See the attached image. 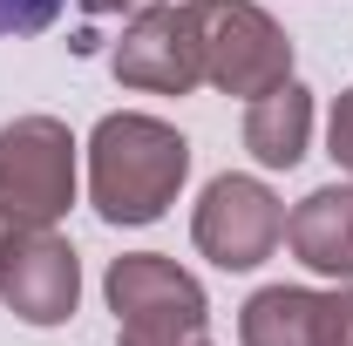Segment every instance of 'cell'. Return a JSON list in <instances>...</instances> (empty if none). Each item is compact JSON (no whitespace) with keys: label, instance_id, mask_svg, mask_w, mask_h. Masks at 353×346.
<instances>
[{"label":"cell","instance_id":"obj_1","mask_svg":"<svg viewBox=\"0 0 353 346\" xmlns=\"http://www.w3.org/2000/svg\"><path fill=\"white\" fill-rule=\"evenodd\" d=\"M190 176V143L157 116H102L88 136V204L109 224H157Z\"/></svg>","mask_w":353,"mask_h":346},{"label":"cell","instance_id":"obj_2","mask_svg":"<svg viewBox=\"0 0 353 346\" xmlns=\"http://www.w3.org/2000/svg\"><path fill=\"white\" fill-rule=\"evenodd\" d=\"M123 346H211L204 285L163 252H123L102 278Z\"/></svg>","mask_w":353,"mask_h":346},{"label":"cell","instance_id":"obj_3","mask_svg":"<svg viewBox=\"0 0 353 346\" xmlns=\"http://www.w3.org/2000/svg\"><path fill=\"white\" fill-rule=\"evenodd\" d=\"M197 48H204V82L224 95H265L292 75V41L259 0H183Z\"/></svg>","mask_w":353,"mask_h":346},{"label":"cell","instance_id":"obj_4","mask_svg":"<svg viewBox=\"0 0 353 346\" xmlns=\"http://www.w3.org/2000/svg\"><path fill=\"white\" fill-rule=\"evenodd\" d=\"M75 204V136L54 116H14L0 130V211L14 224H54Z\"/></svg>","mask_w":353,"mask_h":346},{"label":"cell","instance_id":"obj_5","mask_svg":"<svg viewBox=\"0 0 353 346\" xmlns=\"http://www.w3.org/2000/svg\"><path fill=\"white\" fill-rule=\"evenodd\" d=\"M82 299V258L54 224H0V305L28 326H61Z\"/></svg>","mask_w":353,"mask_h":346},{"label":"cell","instance_id":"obj_6","mask_svg":"<svg viewBox=\"0 0 353 346\" xmlns=\"http://www.w3.org/2000/svg\"><path fill=\"white\" fill-rule=\"evenodd\" d=\"M190 238L197 252L224 272H252L272 258V245L285 238V204L265 190L259 176H218L204 190V204L190 217Z\"/></svg>","mask_w":353,"mask_h":346},{"label":"cell","instance_id":"obj_7","mask_svg":"<svg viewBox=\"0 0 353 346\" xmlns=\"http://www.w3.org/2000/svg\"><path fill=\"white\" fill-rule=\"evenodd\" d=\"M109 68H116V82L150 88V95H190V88L204 82V48H197L190 14L183 7H143L130 28H123Z\"/></svg>","mask_w":353,"mask_h":346},{"label":"cell","instance_id":"obj_8","mask_svg":"<svg viewBox=\"0 0 353 346\" xmlns=\"http://www.w3.org/2000/svg\"><path fill=\"white\" fill-rule=\"evenodd\" d=\"M285 245L306 272L353 278V183H326L299 197V211L285 217Z\"/></svg>","mask_w":353,"mask_h":346},{"label":"cell","instance_id":"obj_9","mask_svg":"<svg viewBox=\"0 0 353 346\" xmlns=\"http://www.w3.org/2000/svg\"><path fill=\"white\" fill-rule=\"evenodd\" d=\"M306 136H312V95L292 75L279 88H265V95H252V109H245V150L259 156L265 170H292L306 156Z\"/></svg>","mask_w":353,"mask_h":346},{"label":"cell","instance_id":"obj_10","mask_svg":"<svg viewBox=\"0 0 353 346\" xmlns=\"http://www.w3.org/2000/svg\"><path fill=\"white\" fill-rule=\"evenodd\" d=\"M319 299L306 285H265L238 312V340L245 346H319Z\"/></svg>","mask_w":353,"mask_h":346},{"label":"cell","instance_id":"obj_11","mask_svg":"<svg viewBox=\"0 0 353 346\" xmlns=\"http://www.w3.org/2000/svg\"><path fill=\"white\" fill-rule=\"evenodd\" d=\"M68 0H0V34H41V28H54V14H61Z\"/></svg>","mask_w":353,"mask_h":346},{"label":"cell","instance_id":"obj_12","mask_svg":"<svg viewBox=\"0 0 353 346\" xmlns=\"http://www.w3.org/2000/svg\"><path fill=\"white\" fill-rule=\"evenodd\" d=\"M319 346H353V285L319 299Z\"/></svg>","mask_w":353,"mask_h":346},{"label":"cell","instance_id":"obj_13","mask_svg":"<svg viewBox=\"0 0 353 346\" xmlns=\"http://www.w3.org/2000/svg\"><path fill=\"white\" fill-rule=\"evenodd\" d=\"M326 150H333V163L353 170V88L333 102V123H326Z\"/></svg>","mask_w":353,"mask_h":346},{"label":"cell","instance_id":"obj_14","mask_svg":"<svg viewBox=\"0 0 353 346\" xmlns=\"http://www.w3.org/2000/svg\"><path fill=\"white\" fill-rule=\"evenodd\" d=\"M123 7H143V0H82V14H123Z\"/></svg>","mask_w":353,"mask_h":346},{"label":"cell","instance_id":"obj_15","mask_svg":"<svg viewBox=\"0 0 353 346\" xmlns=\"http://www.w3.org/2000/svg\"><path fill=\"white\" fill-rule=\"evenodd\" d=\"M0 224H7V211H0Z\"/></svg>","mask_w":353,"mask_h":346}]
</instances>
